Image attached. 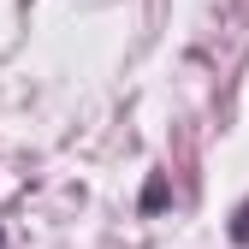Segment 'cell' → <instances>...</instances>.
Masks as SVG:
<instances>
[{"label":"cell","instance_id":"obj_1","mask_svg":"<svg viewBox=\"0 0 249 249\" xmlns=\"http://www.w3.org/2000/svg\"><path fill=\"white\" fill-rule=\"evenodd\" d=\"M231 237H237V243H249V202L237 208V220H231Z\"/></svg>","mask_w":249,"mask_h":249}]
</instances>
